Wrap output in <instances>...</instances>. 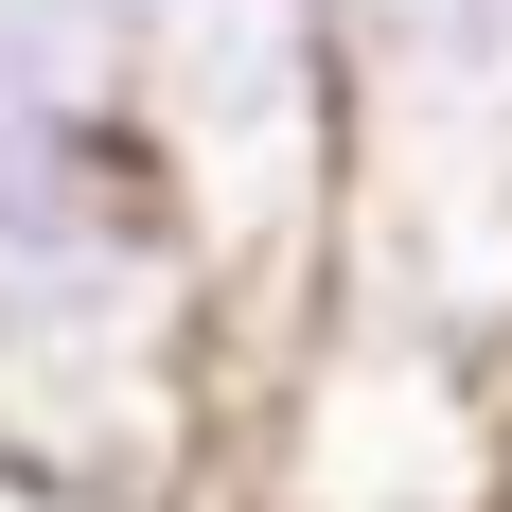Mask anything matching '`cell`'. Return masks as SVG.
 Listing matches in <instances>:
<instances>
[{
  "mask_svg": "<svg viewBox=\"0 0 512 512\" xmlns=\"http://www.w3.org/2000/svg\"><path fill=\"white\" fill-rule=\"evenodd\" d=\"M212 248L89 0H0V460L159 512L212 424Z\"/></svg>",
  "mask_w": 512,
  "mask_h": 512,
  "instance_id": "obj_1",
  "label": "cell"
},
{
  "mask_svg": "<svg viewBox=\"0 0 512 512\" xmlns=\"http://www.w3.org/2000/svg\"><path fill=\"white\" fill-rule=\"evenodd\" d=\"M89 18L177 159L212 318H301L336 283V0H89Z\"/></svg>",
  "mask_w": 512,
  "mask_h": 512,
  "instance_id": "obj_2",
  "label": "cell"
},
{
  "mask_svg": "<svg viewBox=\"0 0 512 512\" xmlns=\"http://www.w3.org/2000/svg\"><path fill=\"white\" fill-rule=\"evenodd\" d=\"M336 265L442 336L512 301V0H336Z\"/></svg>",
  "mask_w": 512,
  "mask_h": 512,
  "instance_id": "obj_3",
  "label": "cell"
}]
</instances>
